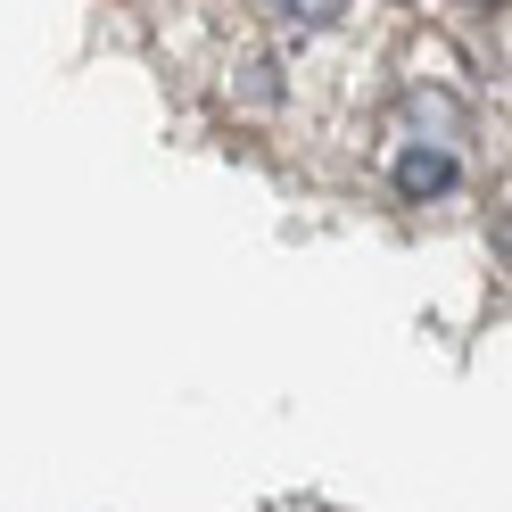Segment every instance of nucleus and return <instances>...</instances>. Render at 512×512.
<instances>
[{"instance_id":"1","label":"nucleus","mask_w":512,"mask_h":512,"mask_svg":"<svg viewBox=\"0 0 512 512\" xmlns=\"http://www.w3.org/2000/svg\"><path fill=\"white\" fill-rule=\"evenodd\" d=\"M397 190H405V199H438V190H455V157H446V149H405L397 157Z\"/></svg>"},{"instance_id":"2","label":"nucleus","mask_w":512,"mask_h":512,"mask_svg":"<svg viewBox=\"0 0 512 512\" xmlns=\"http://www.w3.org/2000/svg\"><path fill=\"white\" fill-rule=\"evenodd\" d=\"M273 17H290V25H339V9L347 0H265Z\"/></svg>"}]
</instances>
